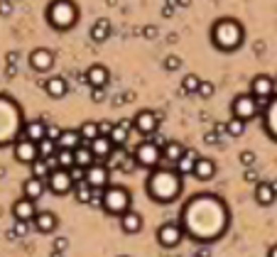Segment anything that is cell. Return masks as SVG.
I'll use <instances>...</instances> for the list:
<instances>
[{
    "instance_id": "obj_1",
    "label": "cell",
    "mask_w": 277,
    "mask_h": 257,
    "mask_svg": "<svg viewBox=\"0 0 277 257\" xmlns=\"http://www.w3.org/2000/svg\"><path fill=\"white\" fill-rule=\"evenodd\" d=\"M228 223V211L216 196H194L184 208V225L196 240L221 238Z\"/></svg>"
},
{
    "instance_id": "obj_2",
    "label": "cell",
    "mask_w": 277,
    "mask_h": 257,
    "mask_svg": "<svg viewBox=\"0 0 277 257\" xmlns=\"http://www.w3.org/2000/svg\"><path fill=\"white\" fill-rule=\"evenodd\" d=\"M182 191V177L177 169H155L148 179V194L157 203H172Z\"/></svg>"
},
{
    "instance_id": "obj_3",
    "label": "cell",
    "mask_w": 277,
    "mask_h": 257,
    "mask_svg": "<svg viewBox=\"0 0 277 257\" xmlns=\"http://www.w3.org/2000/svg\"><path fill=\"white\" fill-rule=\"evenodd\" d=\"M211 42H214V47H219L221 52H233V49H238L240 42H243V27H240V22L233 18H223V20H219V22H214Z\"/></svg>"
},
{
    "instance_id": "obj_4",
    "label": "cell",
    "mask_w": 277,
    "mask_h": 257,
    "mask_svg": "<svg viewBox=\"0 0 277 257\" xmlns=\"http://www.w3.org/2000/svg\"><path fill=\"white\" fill-rule=\"evenodd\" d=\"M76 18H79V8L74 0H52L49 10H47V20L56 30H69L74 27Z\"/></svg>"
},
{
    "instance_id": "obj_5",
    "label": "cell",
    "mask_w": 277,
    "mask_h": 257,
    "mask_svg": "<svg viewBox=\"0 0 277 257\" xmlns=\"http://www.w3.org/2000/svg\"><path fill=\"white\" fill-rule=\"evenodd\" d=\"M108 216H123L130 211V191L125 186H108L103 191V206Z\"/></svg>"
},
{
    "instance_id": "obj_6",
    "label": "cell",
    "mask_w": 277,
    "mask_h": 257,
    "mask_svg": "<svg viewBox=\"0 0 277 257\" xmlns=\"http://www.w3.org/2000/svg\"><path fill=\"white\" fill-rule=\"evenodd\" d=\"M258 101H255V96L253 93H240L233 98V103H231V113H233V118H238L243 123H248V120H253L255 115H258Z\"/></svg>"
},
{
    "instance_id": "obj_7",
    "label": "cell",
    "mask_w": 277,
    "mask_h": 257,
    "mask_svg": "<svg viewBox=\"0 0 277 257\" xmlns=\"http://www.w3.org/2000/svg\"><path fill=\"white\" fill-rule=\"evenodd\" d=\"M135 162L137 166H145V169H155V166L160 164V159H162V149L155 145L152 140H145V142H140L137 149H135Z\"/></svg>"
},
{
    "instance_id": "obj_8",
    "label": "cell",
    "mask_w": 277,
    "mask_h": 257,
    "mask_svg": "<svg viewBox=\"0 0 277 257\" xmlns=\"http://www.w3.org/2000/svg\"><path fill=\"white\" fill-rule=\"evenodd\" d=\"M74 186L76 184H74L72 174H69L66 169H54V172L49 174V179H47V189H49L54 196H64V194H69Z\"/></svg>"
},
{
    "instance_id": "obj_9",
    "label": "cell",
    "mask_w": 277,
    "mask_h": 257,
    "mask_svg": "<svg viewBox=\"0 0 277 257\" xmlns=\"http://www.w3.org/2000/svg\"><path fill=\"white\" fill-rule=\"evenodd\" d=\"M184 238V228L179 225V223H165V225H160L157 228V242L162 245V247H177L179 242Z\"/></svg>"
},
{
    "instance_id": "obj_10",
    "label": "cell",
    "mask_w": 277,
    "mask_h": 257,
    "mask_svg": "<svg viewBox=\"0 0 277 257\" xmlns=\"http://www.w3.org/2000/svg\"><path fill=\"white\" fill-rule=\"evenodd\" d=\"M157 125H160V115L152 113V110H140L132 118V128L137 130L140 135H145V137H152L157 132Z\"/></svg>"
},
{
    "instance_id": "obj_11",
    "label": "cell",
    "mask_w": 277,
    "mask_h": 257,
    "mask_svg": "<svg viewBox=\"0 0 277 257\" xmlns=\"http://www.w3.org/2000/svg\"><path fill=\"white\" fill-rule=\"evenodd\" d=\"M108 179H111L108 166L103 164V162H96L93 166H89V169H86V179H84V182L89 184L91 189H108V186H111V184H108Z\"/></svg>"
},
{
    "instance_id": "obj_12",
    "label": "cell",
    "mask_w": 277,
    "mask_h": 257,
    "mask_svg": "<svg viewBox=\"0 0 277 257\" xmlns=\"http://www.w3.org/2000/svg\"><path fill=\"white\" fill-rule=\"evenodd\" d=\"M250 93H253L258 101H270V96L275 93V78H270L267 73H258V76L250 81Z\"/></svg>"
},
{
    "instance_id": "obj_13",
    "label": "cell",
    "mask_w": 277,
    "mask_h": 257,
    "mask_svg": "<svg viewBox=\"0 0 277 257\" xmlns=\"http://www.w3.org/2000/svg\"><path fill=\"white\" fill-rule=\"evenodd\" d=\"M15 159L22 162V164H32V162H37L39 159V149L35 142H30L27 137H20L18 142H15Z\"/></svg>"
},
{
    "instance_id": "obj_14",
    "label": "cell",
    "mask_w": 277,
    "mask_h": 257,
    "mask_svg": "<svg viewBox=\"0 0 277 257\" xmlns=\"http://www.w3.org/2000/svg\"><path fill=\"white\" fill-rule=\"evenodd\" d=\"M13 216L15 220H25V223H30V220L37 218V206L35 201H30V199H18V201L13 203Z\"/></svg>"
},
{
    "instance_id": "obj_15",
    "label": "cell",
    "mask_w": 277,
    "mask_h": 257,
    "mask_svg": "<svg viewBox=\"0 0 277 257\" xmlns=\"http://www.w3.org/2000/svg\"><path fill=\"white\" fill-rule=\"evenodd\" d=\"M30 66H32L35 71H49V69L54 66V54H52L49 49L39 47V49H35V52L30 54Z\"/></svg>"
},
{
    "instance_id": "obj_16",
    "label": "cell",
    "mask_w": 277,
    "mask_h": 257,
    "mask_svg": "<svg viewBox=\"0 0 277 257\" xmlns=\"http://www.w3.org/2000/svg\"><path fill=\"white\" fill-rule=\"evenodd\" d=\"M86 83H89L91 89H103V86L108 83V69H106L103 64L89 66V71H86Z\"/></svg>"
},
{
    "instance_id": "obj_17",
    "label": "cell",
    "mask_w": 277,
    "mask_h": 257,
    "mask_svg": "<svg viewBox=\"0 0 277 257\" xmlns=\"http://www.w3.org/2000/svg\"><path fill=\"white\" fill-rule=\"evenodd\" d=\"M89 147H91L96 162H101V159H111V154L115 152V145L111 142V137H96Z\"/></svg>"
},
{
    "instance_id": "obj_18",
    "label": "cell",
    "mask_w": 277,
    "mask_h": 257,
    "mask_svg": "<svg viewBox=\"0 0 277 257\" xmlns=\"http://www.w3.org/2000/svg\"><path fill=\"white\" fill-rule=\"evenodd\" d=\"M120 228H123V233H128V235L140 233V230H143V216H140L137 211H132V208H130L128 213H123V216H120Z\"/></svg>"
},
{
    "instance_id": "obj_19",
    "label": "cell",
    "mask_w": 277,
    "mask_h": 257,
    "mask_svg": "<svg viewBox=\"0 0 277 257\" xmlns=\"http://www.w3.org/2000/svg\"><path fill=\"white\" fill-rule=\"evenodd\" d=\"M44 191H47V182L35 179V177H30L27 182L22 184V194H25V199H30V201L42 199V194H44Z\"/></svg>"
},
{
    "instance_id": "obj_20",
    "label": "cell",
    "mask_w": 277,
    "mask_h": 257,
    "mask_svg": "<svg viewBox=\"0 0 277 257\" xmlns=\"http://www.w3.org/2000/svg\"><path fill=\"white\" fill-rule=\"evenodd\" d=\"M22 137H27L30 142L39 145V142L47 137V125H44L42 120H32V123H27V125H25V130H22Z\"/></svg>"
},
{
    "instance_id": "obj_21",
    "label": "cell",
    "mask_w": 277,
    "mask_h": 257,
    "mask_svg": "<svg viewBox=\"0 0 277 257\" xmlns=\"http://www.w3.org/2000/svg\"><path fill=\"white\" fill-rule=\"evenodd\" d=\"M214 174H216V162L209 159V157H199V159H196V166H194V177H196L199 182H209Z\"/></svg>"
},
{
    "instance_id": "obj_22",
    "label": "cell",
    "mask_w": 277,
    "mask_h": 257,
    "mask_svg": "<svg viewBox=\"0 0 277 257\" xmlns=\"http://www.w3.org/2000/svg\"><path fill=\"white\" fill-rule=\"evenodd\" d=\"M44 91L49 98H64L66 91H69V83H66V78H61V76H52L47 83H44Z\"/></svg>"
},
{
    "instance_id": "obj_23",
    "label": "cell",
    "mask_w": 277,
    "mask_h": 257,
    "mask_svg": "<svg viewBox=\"0 0 277 257\" xmlns=\"http://www.w3.org/2000/svg\"><path fill=\"white\" fill-rule=\"evenodd\" d=\"M56 223H59V218H56L52 211H39L37 218H35V228H37L39 233H54Z\"/></svg>"
},
{
    "instance_id": "obj_24",
    "label": "cell",
    "mask_w": 277,
    "mask_h": 257,
    "mask_svg": "<svg viewBox=\"0 0 277 257\" xmlns=\"http://www.w3.org/2000/svg\"><path fill=\"white\" fill-rule=\"evenodd\" d=\"M184 145L182 142H174V140H169L165 145V149H162V159L165 162H169V164H177L182 157H184Z\"/></svg>"
},
{
    "instance_id": "obj_25",
    "label": "cell",
    "mask_w": 277,
    "mask_h": 257,
    "mask_svg": "<svg viewBox=\"0 0 277 257\" xmlns=\"http://www.w3.org/2000/svg\"><path fill=\"white\" fill-rule=\"evenodd\" d=\"M130 130H132V120H120V123L113 128V132H111V142L115 147H123L125 142H128Z\"/></svg>"
},
{
    "instance_id": "obj_26",
    "label": "cell",
    "mask_w": 277,
    "mask_h": 257,
    "mask_svg": "<svg viewBox=\"0 0 277 257\" xmlns=\"http://www.w3.org/2000/svg\"><path fill=\"white\" fill-rule=\"evenodd\" d=\"M275 199H277V194L272 191L270 182L255 184V201H258L260 206H270V203H275Z\"/></svg>"
},
{
    "instance_id": "obj_27",
    "label": "cell",
    "mask_w": 277,
    "mask_h": 257,
    "mask_svg": "<svg viewBox=\"0 0 277 257\" xmlns=\"http://www.w3.org/2000/svg\"><path fill=\"white\" fill-rule=\"evenodd\" d=\"M56 145H59V149H79V147L84 145V140H81L79 130H64Z\"/></svg>"
},
{
    "instance_id": "obj_28",
    "label": "cell",
    "mask_w": 277,
    "mask_h": 257,
    "mask_svg": "<svg viewBox=\"0 0 277 257\" xmlns=\"http://www.w3.org/2000/svg\"><path fill=\"white\" fill-rule=\"evenodd\" d=\"M196 159H199V157H196V152L186 149L184 157H182V159H179V162L174 164L177 174H179V177H184V174H191V177H194V166H196Z\"/></svg>"
},
{
    "instance_id": "obj_29",
    "label": "cell",
    "mask_w": 277,
    "mask_h": 257,
    "mask_svg": "<svg viewBox=\"0 0 277 257\" xmlns=\"http://www.w3.org/2000/svg\"><path fill=\"white\" fill-rule=\"evenodd\" d=\"M74 157H76V166H81V169H89V166L96 164V157H93L89 145H81L79 149H74Z\"/></svg>"
},
{
    "instance_id": "obj_30",
    "label": "cell",
    "mask_w": 277,
    "mask_h": 257,
    "mask_svg": "<svg viewBox=\"0 0 277 257\" xmlns=\"http://www.w3.org/2000/svg\"><path fill=\"white\" fill-rule=\"evenodd\" d=\"M108 35H111V22L108 20H96L91 27V39L93 42H106L108 39Z\"/></svg>"
},
{
    "instance_id": "obj_31",
    "label": "cell",
    "mask_w": 277,
    "mask_h": 257,
    "mask_svg": "<svg viewBox=\"0 0 277 257\" xmlns=\"http://www.w3.org/2000/svg\"><path fill=\"white\" fill-rule=\"evenodd\" d=\"M79 135H81L84 145H91L96 137H101V132H98V123H93V120H86V123L79 128Z\"/></svg>"
},
{
    "instance_id": "obj_32",
    "label": "cell",
    "mask_w": 277,
    "mask_h": 257,
    "mask_svg": "<svg viewBox=\"0 0 277 257\" xmlns=\"http://www.w3.org/2000/svg\"><path fill=\"white\" fill-rule=\"evenodd\" d=\"M56 164H59V169H74L76 166V157H74V149H59L56 152Z\"/></svg>"
},
{
    "instance_id": "obj_33",
    "label": "cell",
    "mask_w": 277,
    "mask_h": 257,
    "mask_svg": "<svg viewBox=\"0 0 277 257\" xmlns=\"http://www.w3.org/2000/svg\"><path fill=\"white\" fill-rule=\"evenodd\" d=\"M30 169H32V177H35V179H42V182H47L49 174H52V166H49L47 159H37V162H32Z\"/></svg>"
},
{
    "instance_id": "obj_34",
    "label": "cell",
    "mask_w": 277,
    "mask_h": 257,
    "mask_svg": "<svg viewBox=\"0 0 277 257\" xmlns=\"http://www.w3.org/2000/svg\"><path fill=\"white\" fill-rule=\"evenodd\" d=\"M37 149H39V159H52V157H56V152H59V145H56L54 140L44 137L37 145Z\"/></svg>"
},
{
    "instance_id": "obj_35",
    "label": "cell",
    "mask_w": 277,
    "mask_h": 257,
    "mask_svg": "<svg viewBox=\"0 0 277 257\" xmlns=\"http://www.w3.org/2000/svg\"><path fill=\"white\" fill-rule=\"evenodd\" d=\"M199 86H201V78L196 73H186L182 78V91L184 93H199Z\"/></svg>"
},
{
    "instance_id": "obj_36",
    "label": "cell",
    "mask_w": 277,
    "mask_h": 257,
    "mask_svg": "<svg viewBox=\"0 0 277 257\" xmlns=\"http://www.w3.org/2000/svg\"><path fill=\"white\" fill-rule=\"evenodd\" d=\"M74 189H76V201H79V203H91L93 189L89 186V184H86V182H81V184H76Z\"/></svg>"
},
{
    "instance_id": "obj_37",
    "label": "cell",
    "mask_w": 277,
    "mask_h": 257,
    "mask_svg": "<svg viewBox=\"0 0 277 257\" xmlns=\"http://www.w3.org/2000/svg\"><path fill=\"white\" fill-rule=\"evenodd\" d=\"M226 132H228L231 137H240V135L245 132V123L238 120V118H231V120L226 123Z\"/></svg>"
},
{
    "instance_id": "obj_38",
    "label": "cell",
    "mask_w": 277,
    "mask_h": 257,
    "mask_svg": "<svg viewBox=\"0 0 277 257\" xmlns=\"http://www.w3.org/2000/svg\"><path fill=\"white\" fill-rule=\"evenodd\" d=\"M238 159H240V164H243V166H248V169H250V166L255 164V159H258V157H255V152H253V149H243Z\"/></svg>"
},
{
    "instance_id": "obj_39",
    "label": "cell",
    "mask_w": 277,
    "mask_h": 257,
    "mask_svg": "<svg viewBox=\"0 0 277 257\" xmlns=\"http://www.w3.org/2000/svg\"><path fill=\"white\" fill-rule=\"evenodd\" d=\"M216 91V86L211 83V81H201V86H199V93L196 96H201V98H211Z\"/></svg>"
},
{
    "instance_id": "obj_40",
    "label": "cell",
    "mask_w": 277,
    "mask_h": 257,
    "mask_svg": "<svg viewBox=\"0 0 277 257\" xmlns=\"http://www.w3.org/2000/svg\"><path fill=\"white\" fill-rule=\"evenodd\" d=\"M113 125L111 120H98V132H101V137H111V132H113Z\"/></svg>"
},
{
    "instance_id": "obj_41",
    "label": "cell",
    "mask_w": 277,
    "mask_h": 257,
    "mask_svg": "<svg viewBox=\"0 0 277 257\" xmlns=\"http://www.w3.org/2000/svg\"><path fill=\"white\" fill-rule=\"evenodd\" d=\"M179 66H182V59H179V56H167L165 59V69L167 71H177V69H179Z\"/></svg>"
},
{
    "instance_id": "obj_42",
    "label": "cell",
    "mask_w": 277,
    "mask_h": 257,
    "mask_svg": "<svg viewBox=\"0 0 277 257\" xmlns=\"http://www.w3.org/2000/svg\"><path fill=\"white\" fill-rule=\"evenodd\" d=\"M27 230H30V223H25V220H15V228H13V233L15 235H27Z\"/></svg>"
},
{
    "instance_id": "obj_43",
    "label": "cell",
    "mask_w": 277,
    "mask_h": 257,
    "mask_svg": "<svg viewBox=\"0 0 277 257\" xmlns=\"http://www.w3.org/2000/svg\"><path fill=\"white\" fill-rule=\"evenodd\" d=\"M61 132H64V130H59L56 125H47V137H49V140H54V142H59Z\"/></svg>"
},
{
    "instance_id": "obj_44",
    "label": "cell",
    "mask_w": 277,
    "mask_h": 257,
    "mask_svg": "<svg viewBox=\"0 0 277 257\" xmlns=\"http://www.w3.org/2000/svg\"><path fill=\"white\" fill-rule=\"evenodd\" d=\"M66 247H69V240L66 238H56L54 240V252H64Z\"/></svg>"
},
{
    "instance_id": "obj_45",
    "label": "cell",
    "mask_w": 277,
    "mask_h": 257,
    "mask_svg": "<svg viewBox=\"0 0 277 257\" xmlns=\"http://www.w3.org/2000/svg\"><path fill=\"white\" fill-rule=\"evenodd\" d=\"M135 166H137V162H135V157H132V154H130L128 159H125V162H123V166H120V172H132V169H135Z\"/></svg>"
},
{
    "instance_id": "obj_46",
    "label": "cell",
    "mask_w": 277,
    "mask_h": 257,
    "mask_svg": "<svg viewBox=\"0 0 277 257\" xmlns=\"http://www.w3.org/2000/svg\"><path fill=\"white\" fill-rule=\"evenodd\" d=\"M103 98H106V93H103V89H93V91H91V101H93V103H101Z\"/></svg>"
},
{
    "instance_id": "obj_47",
    "label": "cell",
    "mask_w": 277,
    "mask_h": 257,
    "mask_svg": "<svg viewBox=\"0 0 277 257\" xmlns=\"http://www.w3.org/2000/svg\"><path fill=\"white\" fill-rule=\"evenodd\" d=\"M243 179H245V182H248V184H255V182H258V174H255L253 169H245V174H243Z\"/></svg>"
},
{
    "instance_id": "obj_48",
    "label": "cell",
    "mask_w": 277,
    "mask_h": 257,
    "mask_svg": "<svg viewBox=\"0 0 277 257\" xmlns=\"http://www.w3.org/2000/svg\"><path fill=\"white\" fill-rule=\"evenodd\" d=\"M203 142H206V145H216V142H219V135H216V132H206V135H203Z\"/></svg>"
},
{
    "instance_id": "obj_49",
    "label": "cell",
    "mask_w": 277,
    "mask_h": 257,
    "mask_svg": "<svg viewBox=\"0 0 277 257\" xmlns=\"http://www.w3.org/2000/svg\"><path fill=\"white\" fill-rule=\"evenodd\" d=\"M150 140H152V142H155V145L160 147V149H165V145H167V142H169V140H165V137H162V135H152V137H150Z\"/></svg>"
},
{
    "instance_id": "obj_50",
    "label": "cell",
    "mask_w": 277,
    "mask_h": 257,
    "mask_svg": "<svg viewBox=\"0 0 277 257\" xmlns=\"http://www.w3.org/2000/svg\"><path fill=\"white\" fill-rule=\"evenodd\" d=\"M10 10H13V5H10L8 0H3V3H0V15H10Z\"/></svg>"
},
{
    "instance_id": "obj_51",
    "label": "cell",
    "mask_w": 277,
    "mask_h": 257,
    "mask_svg": "<svg viewBox=\"0 0 277 257\" xmlns=\"http://www.w3.org/2000/svg\"><path fill=\"white\" fill-rule=\"evenodd\" d=\"M165 13V18H172V13H174V8H172V3H167V8L162 10Z\"/></svg>"
},
{
    "instance_id": "obj_52",
    "label": "cell",
    "mask_w": 277,
    "mask_h": 257,
    "mask_svg": "<svg viewBox=\"0 0 277 257\" xmlns=\"http://www.w3.org/2000/svg\"><path fill=\"white\" fill-rule=\"evenodd\" d=\"M145 35H148V37H155V35H157V30H155V27H152V25H150L148 30H145Z\"/></svg>"
},
{
    "instance_id": "obj_53",
    "label": "cell",
    "mask_w": 277,
    "mask_h": 257,
    "mask_svg": "<svg viewBox=\"0 0 277 257\" xmlns=\"http://www.w3.org/2000/svg\"><path fill=\"white\" fill-rule=\"evenodd\" d=\"M267 257H277V245H272V247L267 250Z\"/></svg>"
},
{
    "instance_id": "obj_54",
    "label": "cell",
    "mask_w": 277,
    "mask_h": 257,
    "mask_svg": "<svg viewBox=\"0 0 277 257\" xmlns=\"http://www.w3.org/2000/svg\"><path fill=\"white\" fill-rule=\"evenodd\" d=\"M179 5H182V8H189V0H179Z\"/></svg>"
},
{
    "instance_id": "obj_55",
    "label": "cell",
    "mask_w": 277,
    "mask_h": 257,
    "mask_svg": "<svg viewBox=\"0 0 277 257\" xmlns=\"http://www.w3.org/2000/svg\"><path fill=\"white\" fill-rule=\"evenodd\" d=\"M270 186H272V191L277 194V179H275V182H270Z\"/></svg>"
},
{
    "instance_id": "obj_56",
    "label": "cell",
    "mask_w": 277,
    "mask_h": 257,
    "mask_svg": "<svg viewBox=\"0 0 277 257\" xmlns=\"http://www.w3.org/2000/svg\"><path fill=\"white\" fill-rule=\"evenodd\" d=\"M194 257H203V255H194Z\"/></svg>"
},
{
    "instance_id": "obj_57",
    "label": "cell",
    "mask_w": 277,
    "mask_h": 257,
    "mask_svg": "<svg viewBox=\"0 0 277 257\" xmlns=\"http://www.w3.org/2000/svg\"><path fill=\"white\" fill-rule=\"evenodd\" d=\"M120 257H128V255H120Z\"/></svg>"
},
{
    "instance_id": "obj_58",
    "label": "cell",
    "mask_w": 277,
    "mask_h": 257,
    "mask_svg": "<svg viewBox=\"0 0 277 257\" xmlns=\"http://www.w3.org/2000/svg\"><path fill=\"white\" fill-rule=\"evenodd\" d=\"M275 83H277V78H275Z\"/></svg>"
}]
</instances>
